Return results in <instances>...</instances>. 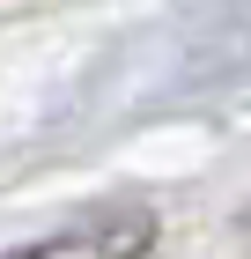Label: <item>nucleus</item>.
<instances>
[{
  "mask_svg": "<svg viewBox=\"0 0 251 259\" xmlns=\"http://www.w3.org/2000/svg\"><path fill=\"white\" fill-rule=\"evenodd\" d=\"M155 244V215L148 207H111V215H89L74 230H52L37 244H15L0 259H148Z\"/></svg>",
  "mask_w": 251,
  "mask_h": 259,
  "instance_id": "nucleus-1",
  "label": "nucleus"
}]
</instances>
